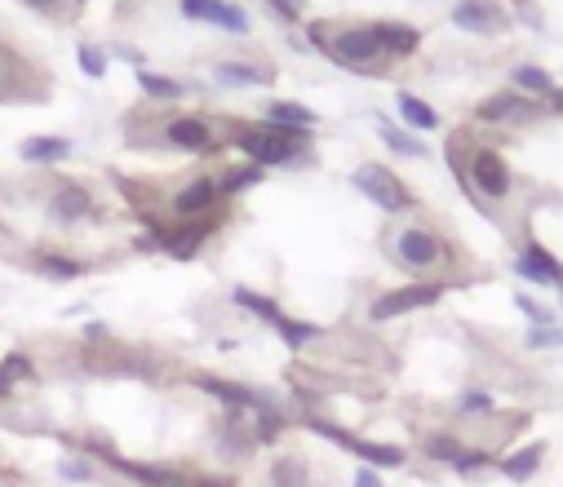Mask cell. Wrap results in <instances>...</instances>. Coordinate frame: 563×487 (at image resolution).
Wrapping results in <instances>:
<instances>
[{
  "label": "cell",
  "mask_w": 563,
  "mask_h": 487,
  "mask_svg": "<svg viewBox=\"0 0 563 487\" xmlns=\"http://www.w3.org/2000/svg\"><path fill=\"white\" fill-rule=\"evenodd\" d=\"M306 479H311V474H306V461H298V457H280L271 465L275 487H306Z\"/></svg>",
  "instance_id": "obj_28"
},
{
  "label": "cell",
  "mask_w": 563,
  "mask_h": 487,
  "mask_svg": "<svg viewBox=\"0 0 563 487\" xmlns=\"http://www.w3.org/2000/svg\"><path fill=\"white\" fill-rule=\"evenodd\" d=\"M541 111H546V102H532L524 93L506 89V93H493V98L479 102L475 120L479 124H532V120H541Z\"/></svg>",
  "instance_id": "obj_8"
},
{
  "label": "cell",
  "mask_w": 563,
  "mask_h": 487,
  "mask_svg": "<svg viewBox=\"0 0 563 487\" xmlns=\"http://www.w3.org/2000/svg\"><path fill=\"white\" fill-rule=\"evenodd\" d=\"M506 9L497 5V0H457L453 5V27L470 31V36H497V31H506Z\"/></svg>",
  "instance_id": "obj_12"
},
{
  "label": "cell",
  "mask_w": 563,
  "mask_h": 487,
  "mask_svg": "<svg viewBox=\"0 0 563 487\" xmlns=\"http://www.w3.org/2000/svg\"><path fill=\"white\" fill-rule=\"evenodd\" d=\"M218 200H222V186L213 178H196V182H187L178 195H173V213L178 217H209Z\"/></svg>",
  "instance_id": "obj_15"
},
{
  "label": "cell",
  "mask_w": 563,
  "mask_h": 487,
  "mask_svg": "<svg viewBox=\"0 0 563 487\" xmlns=\"http://www.w3.org/2000/svg\"><path fill=\"white\" fill-rule=\"evenodd\" d=\"M457 412H462V417H493L497 399L488 395V390H466V395L457 399Z\"/></svg>",
  "instance_id": "obj_31"
},
{
  "label": "cell",
  "mask_w": 563,
  "mask_h": 487,
  "mask_svg": "<svg viewBox=\"0 0 563 487\" xmlns=\"http://www.w3.org/2000/svg\"><path fill=\"white\" fill-rule=\"evenodd\" d=\"M484 465H493V452H462V457L453 461V470H462V474H470V470H484Z\"/></svg>",
  "instance_id": "obj_39"
},
{
  "label": "cell",
  "mask_w": 563,
  "mask_h": 487,
  "mask_svg": "<svg viewBox=\"0 0 563 487\" xmlns=\"http://www.w3.org/2000/svg\"><path fill=\"white\" fill-rule=\"evenodd\" d=\"M231 302L235 306H240V310H249V315H258V319H266V324H280V319H284V310L280 306H275L271 302V297H262V293H253V288H235V293H231Z\"/></svg>",
  "instance_id": "obj_24"
},
{
  "label": "cell",
  "mask_w": 563,
  "mask_h": 487,
  "mask_svg": "<svg viewBox=\"0 0 563 487\" xmlns=\"http://www.w3.org/2000/svg\"><path fill=\"white\" fill-rule=\"evenodd\" d=\"M266 116H271V124H289V129H315V120H320L311 107H302V102H271Z\"/></svg>",
  "instance_id": "obj_25"
},
{
  "label": "cell",
  "mask_w": 563,
  "mask_h": 487,
  "mask_svg": "<svg viewBox=\"0 0 563 487\" xmlns=\"http://www.w3.org/2000/svg\"><path fill=\"white\" fill-rule=\"evenodd\" d=\"M262 182V169L258 164H240V169H227L218 178V186H222V195H235V191H249V186H258Z\"/></svg>",
  "instance_id": "obj_29"
},
{
  "label": "cell",
  "mask_w": 563,
  "mask_h": 487,
  "mask_svg": "<svg viewBox=\"0 0 563 487\" xmlns=\"http://www.w3.org/2000/svg\"><path fill=\"white\" fill-rule=\"evenodd\" d=\"M36 271L49 275V279H76L80 262H71V257H63V253H36Z\"/></svg>",
  "instance_id": "obj_30"
},
{
  "label": "cell",
  "mask_w": 563,
  "mask_h": 487,
  "mask_svg": "<svg viewBox=\"0 0 563 487\" xmlns=\"http://www.w3.org/2000/svg\"><path fill=\"white\" fill-rule=\"evenodd\" d=\"M18 155H23L27 164H58L71 155V142L67 138H27L23 147H18Z\"/></svg>",
  "instance_id": "obj_21"
},
{
  "label": "cell",
  "mask_w": 563,
  "mask_h": 487,
  "mask_svg": "<svg viewBox=\"0 0 563 487\" xmlns=\"http://www.w3.org/2000/svg\"><path fill=\"white\" fill-rule=\"evenodd\" d=\"M23 5H32V9H45V14H58V5H63V0H23Z\"/></svg>",
  "instance_id": "obj_42"
},
{
  "label": "cell",
  "mask_w": 563,
  "mask_h": 487,
  "mask_svg": "<svg viewBox=\"0 0 563 487\" xmlns=\"http://www.w3.org/2000/svg\"><path fill=\"white\" fill-rule=\"evenodd\" d=\"M399 116H404V124H408V129H417V133L439 129L435 107H431V102H422V98H413V93H399Z\"/></svg>",
  "instance_id": "obj_22"
},
{
  "label": "cell",
  "mask_w": 563,
  "mask_h": 487,
  "mask_svg": "<svg viewBox=\"0 0 563 487\" xmlns=\"http://www.w3.org/2000/svg\"><path fill=\"white\" fill-rule=\"evenodd\" d=\"M351 186L364 195V200H373L382 213H404L413 209V191L404 186L399 173H391L386 164H360V169L351 173Z\"/></svg>",
  "instance_id": "obj_5"
},
{
  "label": "cell",
  "mask_w": 563,
  "mask_h": 487,
  "mask_svg": "<svg viewBox=\"0 0 563 487\" xmlns=\"http://www.w3.org/2000/svg\"><path fill=\"white\" fill-rule=\"evenodd\" d=\"M422 452H426V461L453 465V461H457V457H462V452H466V443H462V434H453V430H439V434H426Z\"/></svg>",
  "instance_id": "obj_23"
},
{
  "label": "cell",
  "mask_w": 563,
  "mask_h": 487,
  "mask_svg": "<svg viewBox=\"0 0 563 487\" xmlns=\"http://www.w3.org/2000/svg\"><path fill=\"white\" fill-rule=\"evenodd\" d=\"M541 465H546V443H528V448H515L510 457H501L497 470L515 483H528V479H537Z\"/></svg>",
  "instance_id": "obj_17"
},
{
  "label": "cell",
  "mask_w": 563,
  "mask_h": 487,
  "mask_svg": "<svg viewBox=\"0 0 563 487\" xmlns=\"http://www.w3.org/2000/svg\"><path fill=\"white\" fill-rule=\"evenodd\" d=\"M515 306L524 310V315L532 319V328H555V310L550 306H541V302H532L528 293H515Z\"/></svg>",
  "instance_id": "obj_35"
},
{
  "label": "cell",
  "mask_w": 563,
  "mask_h": 487,
  "mask_svg": "<svg viewBox=\"0 0 563 487\" xmlns=\"http://www.w3.org/2000/svg\"><path fill=\"white\" fill-rule=\"evenodd\" d=\"M515 275H524V279H532V284H541V288H563V262L541 240H532V235L519 244V253H515Z\"/></svg>",
  "instance_id": "obj_11"
},
{
  "label": "cell",
  "mask_w": 563,
  "mask_h": 487,
  "mask_svg": "<svg viewBox=\"0 0 563 487\" xmlns=\"http://www.w3.org/2000/svg\"><path fill=\"white\" fill-rule=\"evenodd\" d=\"M116 465L142 487H227L222 479H213V474L187 470V465H125V461H116Z\"/></svg>",
  "instance_id": "obj_10"
},
{
  "label": "cell",
  "mask_w": 563,
  "mask_h": 487,
  "mask_svg": "<svg viewBox=\"0 0 563 487\" xmlns=\"http://www.w3.org/2000/svg\"><path fill=\"white\" fill-rule=\"evenodd\" d=\"M165 142L178 151H191V155H213V129L204 124L200 116H173L165 124Z\"/></svg>",
  "instance_id": "obj_13"
},
{
  "label": "cell",
  "mask_w": 563,
  "mask_h": 487,
  "mask_svg": "<svg viewBox=\"0 0 563 487\" xmlns=\"http://www.w3.org/2000/svg\"><path fill=\"white\" fill-rule=\"evenodd\" d=\"M209 235H213V222H204V217L200 222H178V226L156 222V235H151V240H138V248H165L169 257H178V262H191Z\"/></svg>",
  "instance_id": "obj_7"
},
{
  "label": "cell",
  "mask_w": 563,
  "mask_h": 487,
  "mask_svg": "<svg viewBox=\"0 0 563 487\" xmlns=\"http://www.w3.org/2000/svg\"><path fill=\"white\" fill-rule=\"evenodd\" d=\"M510 89L524 93V98H532V102H546L559 85H555V76H550L546 67H532V62H519V67L510 71Z\"/></svg>",
  "instance_id": "obj_18"
},
{
  "label": "cell",
  "mask_w": 563,
  "mask_h": 487,
  "mask_svg": "<svg viewBox=\"0 0 563 487\" xmlns=\"http://www.w3.org/2000/svg\"><path fill=\"white\" fill-rule=\"evenodd\" d=\"M546 107L555 111V116H563V89H555V93H550V98H546Z\"/></svg>",
  "instance_id": "obj_43"
},
{
  "label": "cell",
  "mask_w": 563,
  "mask_h": 487,
  "mask_svg": "<svg viewBox=\"0 0 563 487\" xmlns=\"http://www.w3.org/2000/svg\"><path fill=\"white\" fill-rule=\"evenodd\" d=\"M444 293H448V284H444V279H417V284L391 288V293H382V297H377V302L368 306V319H373V324H386V319L413 315V310L435 306Z\"/></svg>",
  "instance_id": "obj_6"
},
{
  "label": "cell",
  "mask_w": 563,
  "mask_h": 487,
  "mask_svg": "<svg viewBox=\"0 0 563 487\" xmlns=\"http://www.w3.org/2000/svg\"><path fill=\"white\" fill-rule=\"evenodd\" d=\"M391 257L395 266H404L408 275H439L448 262H453V248H448V240L439 231H431V226L422 222H408L399 226V231L391 235Z\"/></svg>",
  "instance_id": "obj_3"
},
{
  "label": "cell",
  "mask_w": 563,
  "mask_h": 487,
  "mask_svg": "<svg viewBox=\"0 0 563 487\" xmlns=\"http://www.w3.org/2000/svg\"><path fill=\"white\" fill-rule=\"evenodd\" d=\"M275 333H280L284 341H289V346H306V341H315V337H320V328H315V324H306V319H289V315H284L280 324H275Z\"/></svg>",
  "instance_id": "obj_32"
},
{
  "label": "cell",
  "mask_w": 563,
  "mask_h": 487,
  "mask_svg": "<svg viewBox=\"0 0 563 487\" xmlns=\"http://www.w3.org/2000/svg\"><path fill=\"white\" fill-rule=\"evenodd\" d=\"M524 341L532 350H555V346H563V328H532Z\"/></svg>",
  "instance_id": "obj_36"
},
{
  "label": "cell",
  "mask_w": 563,
  "mask_h": 487,
  "mask_svg": "<svg viewBox=\"0 0 563 487\" xmlns=\"http://www.w3.org/2000/svg\"><path fill=\"white\" fill-rule=\"evenodd\" d=\"M311 142V129H289V124H240L235 129V147L244 151V160L258 169H275V164H293Z\"/></svg>",
  "instance_id": "obj_2"
},
{
  "label": "cell",
  "mask_w": 563,
  "mask_h": 487,
  "mask_svg": "<svg viewBox=\"0 0 563 487\" xmlns=\"http://www.w3.org/2000/svg\"><path fill=\"white\" fill-rule=\"evenodd\" d=\"M311 40L333 62H342V67H351V71H377L386 62V49H382L373 27H342V31H333V36L324 27H311Z\"/></svg>",
  "instance_id": "obj_4"
},
{
  "label": "cell",
  "mask_w": 563,
  "mask_h": 487,
  "mask_svg": "<svg viewBox=\"0 0 563 487\" xmlns=\"http://www.w3.org/2000/svg\"><path fill=\"white\" fill-rule=\"evenodd\" d=\"M213 76L227 80V85H266V80H271V71H266V67H249V62H218V67H213Z\"/></svg>",
  "instance_id": "obj_26"
},
{
  "label": "cell",
  "mask_w": 563,
  "mask_h": 487,
  "mask_svg": "<svg viewBox=\"0 0 563 487\" xmlns=\"http://www.w3.org/2000/svg\"><path fill=\"white\" fill-rule=\"evenodd\" d=\"M89 209H94V200H89V186H80V182H63L54 191V200H49V222L54 226H71V222H80V217H89Z\"/></svg>",
  "instance_id": "obj_14"
},
{
  "label": "cell",
  "mask_w": 563,
  "mask_h": 487,
  "mask_svg": "<svg viewBox=\"0 0 563 487\" xmlns=\"http://www.w3.org/2000/svg\"><path fill=\"white\" fill-rule=\"evenodd\" d=\"M373 31H377V40H382L386 58H408V54H417V45H422L417 27H408V23H373Z\"/></svg>",
  "instance_id": "obj_19"
},
{
  "label": "cell",
  "mask_w": 563,
  "mask_h": 487,
  "mask_svg": "<svg viewBox=\"0 0 563 487\" xmlns=\"http://www.w3.org/2000/svg\"><path fill=\"white\" fill-rule=\"evenodd\" d=\"M196 386L204 390V395H213V399H222L227 408H262V395H253V390H244V386H231V381H218V377H196Z\"/></svg>",
  "instance_id": "obj_20"
},
{
  "label": "cell",
  "mask_w": 563,
  "mask_h": 487,
  "mask_svg": "<svg viewBox=\"0 0 563 487\" xmlns=\"http://www.w3.org/2000/svg\"><path fill=\"white\" fill-rule=\"evenodd\" d=\"M182 9H187L191 18H209V23L227 27V31H249V14H240L235 5H227V0H182Z\"/></svg>",
  "instance_id": "obj_16"
},
{
  "label": "cell",
  "mask_w": 563,
  "mask_h": 487,
  "mask_svg": "<svg viewBox=\"0 0 563 487\" xmlns=\"http://www.w3.org/2000/svg\"><path fill=\"white\" fill-rule=\"evenodd\" d=\"M315 430L324 434V439H333V443H342L346 452H355L360 461H368L373 470H395V465H404L408 461V452L404 448H395V443H373V439H355V434H346V430H337V426H324V421H311Z\"/></svg>",
  "instance_id": "obj_9"
},
{
  "label": "cell",
  "mask_w": 563,
  "mask_h": 487,
  "mask_svg": "<svg viewBox=\"0 0 563 487\" xmlns=\"http://www.w3.org/2000/svg\"><path fill=\"white\" fill-rule=\"evenodd\" d=\"M32 372H36V368H32V359H27L23 350H14V355H9L5 364H0V399H5L9 390L18 386V381H32Z\"/></svg>",
  "instance_id": "obj_27"
},
{
  "label": "cell",
  "mask_w": 563,
  "mask_h": 487,
  "mask_svg": "<svg viewBox=\"0 0 563 487\" xmlns=\"http://www.w3.org/2000/svg\"><path fill=\"white\" fill-rule=\"evenodd\" d=\"M58 474H63V479H76V483L94 479V470H89V461H85V457H67L63 465H58Z\"/></svg>",
  "instance_id": "obj_38"
},
{
  "label": "cell",
  "mask_w": 563,
  "mask_h": 487,
  "mask_svg": "<svg viewBox=\"0 0 563 487\" xmlns=\"http://www.w3.org/2000/svg\"><path fill=\"white\" fill-rule=\"evenodd\" d=\"M355 487H382V479H377L373 465H364V470H355Z\"/></svg>",
  "instance_id": "obj_41"
},
{
  "label": "cell",
  "mask_w": 563,
  "mask_h": 487,
  "mask_svg": "<svg viewBox=\"0 0 563 487\" xmlns=\"http://www.w3.org/2000/svg\"><path fill=\"white\" fill-rule=\"evenodd\" d=\"M271 5H275V14H284V18L293 23V18H298L302 9H306V0H271Z\"/></svg>",
  "instance_id": "obj_40"
},
{
  "label": "cell",
  "mask_w": 563,
  "mask_h": 487,
  "mask_svg": "<svg viewBox=\"0 0 563 487\" xmlns=\"http://www.w3.org/2000/svg\"><path fill=\"white\" fill-rule=\"evenodd\" d=\"M453 169H457V178L466 182L470 200L488 213H497L501 204L515 195V169H510L506 155L497 147H488V142H475V147L462 155V138H453Z\"/></svg>",
  "instance_id": "obj_1"
},
{
  "label": "cell",
  "mask_w": 563,
  "mask_h": 487,
  "mask_svg": "<svg viewBox=\"0 0 563 487\" xmlns=\"http://www.w3.org/2000/svg\"><path fill=\"white\" fill-rule=\"evenodd\" d=\"M138 85H142V93H151V98H182L178 80L156 76V71H138Z\"/></svg>",
  "instance_id": "obj_33"
},
{
  "label": "cell",
  "mask_w": 563,
  "mask_h": 487,
  "mask_svg": "<svg viewBox=\"0 0 563 487\" xmlns=\"http://www.w3.org/2000/svg\"><path fill=\"white\" fill-rule=\"evenodd\" d=\"M80 71H85V76H107V58L98 54L94 45H80Z\"/></svg>",
  "instance_id": "obj_37"
},
{
  "label": "cell",
  "mask_w": 563,
  "mask_h": 487,
  "mask_svg": "<svg viewBox=\"0 0 563 487\" xmlns=\"http://www.w3.org/2000/svg\"><path fill=\"white\" fill-rule=\"evenodd\" d=\"M382 142H386V147H391V151H399V155H426V147H422V142H417V138H408L404 129H395L391 120H382Z\"/></svg>",
  "instance_id": "obj_34"
}]
</instances>
